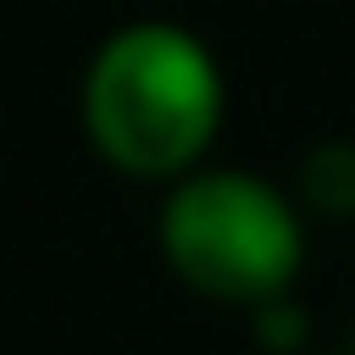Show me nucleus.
<instances>
[{
	"label": "nucleus",
	"instance_id": "f257e3e1",
	"mask_svg": "<svg viewBox=\"0 0 355 355\" xmlns=\"http://www.w3.org/2000/svg\"><path fill=\"white\" fill-rule=\"evenodd\" d=\"M79 112L112 171L184 178L224 125V66L191 26L132 20L92 53Z\"/></svg>",
	"mask_w": 355,
	"mask_h": 355
},
{
	"label": "nucleus",
	"instance_id": "f03ea898",
	"mask_svg": "<svg viewBox=\"0 0 355 355\" xmlns=\"http://www.w3.org/2000/svg\"><path fill=\"white\" fill-rule=\"evenodd\" d=\"M165 263L191 290L217 303H283L303 270V217L277 184L250 171H198L178 178L158 217Z\"/></svg>",
	"mask_w": 355,
	"mask_h": 355
},
{
	"label": "nucleus",
	"instance_id": "7ed1b4c3",
	"mask_svg": "<svg viewBox=\"0 0 355 355\" xmlns=\"http://www.w3.org/2000/svg\"><path fill=\"white\" fill-rule=\"evenodd\" d=\"M309 198L322 204V211H355V152L349 145H329V152L309 158Z\"/></svg>",
	"mask_w": 355,
	"mask_h": 355
}]
</instances>
